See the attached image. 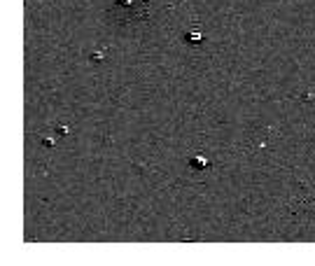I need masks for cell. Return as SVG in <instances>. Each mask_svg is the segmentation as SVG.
I'll use <instances>...</instances> for the list:
<instances>
[{
	"instance_id": "cell-1",
	"label": "cell",
	"mask_w": 315,
	"mask_h": 266,
	"mask_svg": "<svg viewBox=\"0 0 315 266\" xmlns=\"http://www.w3.org/2000/svg\"><path fill=\"white\" fill-rule=\"evenodd\" d=\"M187 40H189V42H199V40H201V33H199V30L189 33V35H187Z\"/></svg>"
}]
</instances>
